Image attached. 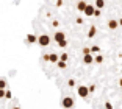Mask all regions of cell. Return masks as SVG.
Masks as SVG:
<instances>
[{"label":"cell","mask_w":122,"mask_h":109,"mask_svg":"<svg viewBox=\"0 0 122 109\" xmlns=\"http://www.w3.org/2000/svg\"><path fill=\"white\" fill-rule=\"evenodd\" d=\"M77 95H78L80 98H86L89 92H88V86H78L77 87Z\"/></svg>","instance_id":"obj_3"},{"label":"cell","mask_w":122,"mask_h":109,"mask_svg":"<svg viewBox=\"0 0 122 109\" xmlns=\"http://www.w3.org/2000/svg\"><path fill=\"white\" fill-rule=\"evenodd\" d=\"M0 89H2V90L6 89V80H3V78H0Z\"/></svg>","instance_id":"obj_16"},{"label":"cell","mask_w":122,"mask_h":109,"mask_svg":"<svg viewBox=\"0 0 122 109\" xmlns=\"http://www.w3.org/2000/svg\"><path fill=\"white\" fill-rule=\"evenodd\" d=\"M13 109H20V108H19V106H14V108H13Z\"/></svg>","instance_id":"obj_32"},{"label":"cell","mask_w":122,"mask_h":109,"mask_svg":"<svg viewBox=\"0 0 122 109\" xmlns=\"http://www.w3.org/2000/svg\"><path fill=\"white\" fill-rule=\"evenodd\" d=\"M25 41H27L28 44H35L36 41H38V38H36L35 34H28V36H27V39H25Z\"/></svg>","instance_id":"obj_11"},{"label":"cell","mask_w":122,"mask_h":109,"mask_svg":"<svg viewBox=\"0 0 122 109\" xmlns=\"http://www.w3.org/2000/svg\"><path fill=\"white\" fill-rule=\"evenodd\" d=\"M52 25H53V27H58V25H60V22H58V20H53V22H52Z\"/></svg>","instance_id":"obj_29"},{"label":"cell","mask_w":122,"mask_h":109,"mask_svg":"<svg viewBox=\"0 0 122 109\" xmlns=\"http://www.w3.org/2000/svg\"><path fill=\"white\" fill-rule=\"evenodd\" d=\"M0 98H5V90H2V89H0Z\"/></svg>","instance_id":"obj_27"},{"label":"cell","mask_w":122,"mask_h":109,"mask_svg":"<svg viewBox=\"0 0 122 109\" xmlns=\"http://www.w3.org/2000/svg\"><path fill=\"white\" fill-rule=\"evenodd\" d=\"M108 28L110 30H117L119 28L117 20H116V19H110V20H108Z\"/></svg>","instance_id":"obj_5"},{"label":"cell","mask_w":122,"mask_h":109,"mask_svg":"<svg viewBox=\"0 0 122 109\" xmlns=\"http://www.w3.org/2000/svg\"><path fill=\"white\" fill-rule=\"evenodd\" d=\"M117 24H119V25H121V27H122V17H119V20H117Z\"/></svg>","instance_id":"obj_30"},{"label":"cell","mask_w":122,"mask_h":109,"mask_svg":"<svg viewBox=\"0 0 122 109\" xmlns=\"http://www.w3.org/2000/svg\"><path fill=\"white\" fill-rule=\"evenodd\" d=\"M83 13H85L88 17H91V16L94 14V5H86V8H85V11H83Z\"/></svg>","instance_id":"obj_6"},{"label":"cell","mask_w":122,"mask_h":109,"mask_svg":"<svg viewBox=\"0 0 122 109\" xmlns=\"http://www.w3.org/2000/svg\"><path fill=\"white\" fill-rule=\"evenodd\" d=\"M75 22H77L78 25H83V19H81V17H77V19H75Z\"/></svg>","instance_id":"obj_25"},{"label":"cell","mask_w":122,"mask_h":109,"mask_svg":"<svg viewBox=\"0 0 122 109\" xmlns=\"http://www.w3.org/2000/svg\"><path fill=\"white\" fill-rule=\"evenodd\" d=\"M86 2H85V0H80L78 3H77V9L80 11V13H83V11H85V8H86Z\"/></svg>","instance_id":"obj_8"},{"label":"cell","mask_w":122,"mask_h":109,"mask_svg":"<svg viewBox=\"0 0 122 109\" xmlns=\"http://www.w3.org/2000/svg\"><path fill=\"white\" fill-rule=\"evenodd\" d=\"M56 6H63V0H56Z\"/></svg>","instance_id":"obj_28"},{"label":"cell","mask_w":122,"mask_h":109,"mask_svg":"<svg viewBox=\"0 0 122 109\" xmlns=\"http://www.w3.org/2000/svg\"><path fill=\"white\" fill-rule=\"evenodd\" d=\"M81 53H83V56H85V55H91V50H89V47H85V48L81 50Z\"/></svg>","instance_id":"obj_20"},{"label":"cell","mask_w":122,"mask_h":109,"mask_svg":"<svg viewBox=\"0 0 122 109\" xmlns=\"http://www.w3.org/2000/svg\"><path fill=\"white\" fill-rule=\"evenodd\" d=\"M100 14H102L100 9H96V8H94V14H92V16H96V17H100Z\"/></svg>","instance_id":"obj_22"},{"label":"cell","mask_w":122,"mask_h":109,"mask_svg":"<svg viewBox=\"0 0 122 109\" xmlns=\"http://www.w3.org/2000/svg\"><path fill=\"white\" fill-rule=\"evenodd\" d=\"M96 34H97V28L96 27H91L89 31H88V38H94Z\"/></svg>","instance_id":"obj_12"},{"label":"cell","mask_w":122,"mask_h":109,"mask_svg":"<svg viewBox=\"0 0 122 109\" xmlns=\"http://www.w3.org/2000/svg\"><path fill=\"white\" fill-rule=\"evenodd\" d=\"M94 90H96V84H91V86H88V92H89V94H91V92H94Z\"/></svg>","instance_id":"obj_21"},{"label":"cell","mask_w":122,"mask_h":109,"mask_svg":"<svg viewBox=\"0 0 122 109\" xmlns=\"http://www.w3.org/2000/svg\"><path fill=\"white\" fill-rule=\"evenodd\" d=\"M89 50H91V55L94 56V53H99V52H100V47H99V45H92Z\"/></svg>","instance_id":"obj_14"},{"label":"cell","mask_w":122,"mask_h":109,"mask_svg":"<svg viewBox=\"0 0 122 109\" xmlns=\"http://www.w3.org/2000/svg\"><path fill=\"white\" fill-rule=\"evenodd\" d=\"M36 42L39 44L41 47H47L50 44V36L49 34H41V36H38V41H36Z\"/></svg>","instance_id":"obj_2"},{"label":"cell","mask_w":122,"mask_h":109,"mask_svg":"<svg viewBox=\"0 0 122 109\" xmlns=\"http://www.w3.org/2000/svg\"><path fill=\"white\" fill-rule=\"evenodd\" d=\"M105 109H113V104L110 101H107V103H105Z\"/></svg>","instance_id":"obj_24"},{"label":"cell","mask_w":122,"mask_h":109,"mask_svg":"<svg viewBox=\"0 0 122 109\" xmlns=\"http://www.w3.org/2000/svg\"><path fill=\"white\" fill-rule=\"evenodd\" d=\"M58 59L63 61V62H67V61H69V55H67V53H61L60 56H58Z\"/></svg>","instance_id":"obj_13"},{"label":"cell","mask_w":122,"mask_h":109,"mask_svg":"<svg viewBox=\"0 0 122 109\" xmlns=\"http://www.w3.org/2000/svg\"><path fill=\"white\" fill-rule=\"evenodd\" d=\"M53 39H55V42H61V41H64L66 39V34L63 31H55V34H53Z\"/></svg>","instance_id":"obj_4"},{"label":"cell","mask_w":122,"mask_h":109,"mask_svg":"<svg viewBox=\"0 0 122 109\" xmlns=\"http://www.w3.org/2000/svg\"><path fill=\"white\" fill-rule=\"evenodd\" d=\"M83 62L85 64H92L94 62V56L92 55H85V56H83Z\"/></svg>","instance_id":"obj_10"},{"label":"cell","mask_w":122,"mask_h":109,"mask_svg":"<svg viewBox=\"0 0 122 109\" xmlns=\"http://www.w3.org/2000/svg\"><path fill=\"white\" fill-rule=\"evenodd\" d=\"M75 84H77V83H75V80H74V78H71V80L67 81V86H69V87H75Z\"/></svg>","instance_id":"obj_19"},{"label":"cell","mask_w":122,"mask_h":109,"mask_svg":"<svg viewBox=\"0 0 122 109\" xmlns=\"http://www.w3.org/2000/svg\"><path fill=\"white\" fill-rule=\"evenodd\" d=\"M105 0H96V2H94V8H96V9H102V8H105Z\"/></svg>","instance_id":"obj_7"},{"label":"cell","mask_w":122,"mask_h":109,"mask_svg":"<svg viewBox=\"0 0 122 109\" xmlns=\"http://www.w3.org/2000/svg\"><path fill=\"white\" fill-rule=\"evenodd\" d=\"M11 97H13V95H11V92H10V90H5V98H8V100H10Z\"/></svg>","instance_id":"obj_23"},{"label":"cell","mask_w":122,"mask_h":109,"mask_svg":"<svg viewBox=\"0 0 122 109\" xmlns=\"http://www.w3.org/2000/svg\"><path fill=\"white\" fill-rule=\"evenodd\" d=\"M56 66L60 67V69H66V67H67V62H63V61H58V62H56Z\"/></svg>","instance_id":"obj_18"},{"label":"cell","mask_w":122,"mask_h":109,"mask_svg":"<svg viewBox=\"0 0 122 109\" xmlns=\"http://www.w3.org/2000/svg\"><path fill=\"white\" fill-rule=\"evenodd\" d=\"M74 104H75V101H74V98H72V97H64V98L61 100V106H63L64 109L74 108Z\"/></svg>","instance_id":"obj_1"},{"label":"cell","mask_w":122,"mask_h":109,"mask_svg":"<svg viewBox=\"0 0 122 109\" xmlns=\"http://www.w3.org/2000/svg\"><path fill=\"white\" fill-rule=\"evenodd\" d=\"M94 61H96L97 64H102L103 62V56H102V55H96V56H94Z\"/></svg>","instance_id":"obj_15"},{"label":"cell","mask_w":122,"mask_h":109,"mask_svg":"<svg viewBox=\"0 0 122 109\" xmlns=\"http://www.w3.org/2000/svg\"><path fill=\"white\" fill-rule=\"evenodd\" d=\"M119 87L122 89V78H121V80H119Z\"/></svg>","instance_id":"obj_31"},{"label":"cell","mask_w":122,"mask_h":109,"mask_svg":"<svg viewBox=\"0 0 122 109\" xmlns=\"http://www.w3.org/2000/svg\"><path fill=\"white\" fill-rule=\"evenodd\" d=\"M67 39H64V41H61V42H58V47H61V48H66L67 47Z\"/></svg>","instance_id":"obj_17"},{"label":"cell","mask_w":122,"mask_h":109,"mask_svg":"<svg viewBox=\"0 0 122 109\" xmlns=\"http://www.w3.org/2000/svg\"><path fill=\"white\" fill-rule=\"evenodd\" d=\"M42 59L46 61V62H49V53H47V55H44V56H42Z\"/></svg>","instance_id":"obj_26"},{"label":"cell","mask_w":122,"mask_h":109,"mask_svg":"<svg viewBox=\"0 0 122 109\" xmlns=\"http://www.w3.org/2000/svg\"><path fill=\"white\" fill-rule=\"evenodd\" d=\"M58 55L56 53H49V62H53V64H56L58 62Z\"/></svg>","instance_id":"obj_9"}]
</instances>
